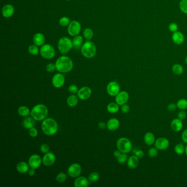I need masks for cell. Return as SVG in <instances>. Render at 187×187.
Segmentation results:
<instances>
[{"label": "cell", "instance_id": "31", "mask_svg": "<svg viewBox=\"0 0 187 187\" xmlns=\"http://www.w3.org/2000/svg\"><path fill=\"white\" fill-rule=\"evenodd\" d=\"M172 70L173 73L177 75H180L183 73V68L180 64H175L173 65Z\"/></svg>", "mask_w": 187, "mask_h": 187}, {"label": "cell", "instance_id": "23", "mask_svg": "<svg viewBox=\"0 0 187 187\" xmlns=\"http://www.w3.org/2000/svg\"><path fill=\"white\" fill-rule=\"evenodd\" d=\"M144 141L147 145L150 146H152V144L155 143L156 139L154 135L152 132H148L144 135Z\"/></svg>", "mask_w": 187, "mask_h": 187}, {"label": "cell", "instance_id": "40", "mask_svg": "<svg viewBox=\"0 0 187 187\" xmlns=\"http://www.w3.org/2000/svg\"><path fill=\"white\" fill-rule=\"evenodd\" d=\"M158 154V149L156 147L150 148L148 150V155L150 158H155Z\"/></svg>", "mask_w": 187, "mask_h": 187}, {"label": "cell", "instance_id": "8", "mask_svg": "<svg viewBox=\"0 0 187 187\" xmlns=\"http://www.w3.org/2000/svg\"><path fill=\"white\" fill-rule=\"evenodd\" d=\"M81 30V26L79 21H70L68 28V32L70 36H75L79 35Z\"/></svg>", "mask_w": 187, "mask_h": 187}, {"label": "cell", "instance_id": "18", "mask_svg": "<svg viewBox=\"0 0 187 187\" xmlns=\"http://www.w3.org/2000/svg\"><path fill=\"white\" fill-rule=\"evenodd\" d=\"M14 7L11 4L5 5L2 10V13L3 16L6 18L11 17L14 14Z\"/></svg>", "mask_w": 187, "mask_h": 187}, {"label": "cell", "instance_id": "56", "mask_svg": "<svg viewBox=\"0 0 187 187\" xmlns=\"http://www.w3.org/2000/svg\"><path fill=\"white\" fill-rule=\"evenodd\" d=\"M185 62H186V63L187 64V56L186 57V59H185Z\"/></svg>", "mask_w": 187, "mask_h": 187}, {"label": "cell", "instance_id": "9", "mask_svg": "<svg viewBox=\"0 0 187 187\" xmlns=\"http://www.w3.org/2000/svg\"><path fill=\"white\" fill-rule=\"evenodd\" d=\"M107 94L110 96L115 97L120 92V87L119 84L115 81H112L107 85Z\"/></svg>", "mask_w": 187, "mask_h": 187}, {"label": "cell", "instance_id": "7", "mask_svg": "<svg viewBox=\"0 0 187 187\" xmlns=\"http://www.w3.org/2000/svg\"><path fill=\"white\" fill-rule=\"evenodd\" d=\"M40 52L42 57L46 59H52L55 56V50L49 44L42 46Z\"/></svg>", "mask_w": 187, "mask_h": 187}, {"label": "cell", "instance_id": "2", "mask_svg": "<svg viewBox=\"0 0 187 187\" xmlns=\"http://www.w3.org/2000/svg\"><path fill=\"white\" fill-rule=\"evenodd\" d=\"M41 128L42 131L45 135H52L57 133L58 126L55 120L52 118H47L43 120L42 122Z\"/></svg>", "mask_w": 187, "mask_h": 187}, {"label": "cell", "instance_id": "34", "mask_svg": "<svg viewBox=\"0 0 187 187\" xmlns=\"http://www.w3.org/2000/svg\"><path fill=\"white\" fill-rule=\"evenodd\" d=\"M83 36L87 40H90L94 36V32L90 28H86L83 31Z\"/></svg>", "mask_w": 187, "mask_h": 187}, {"label": "cell", "instance_id": "43", "mask_svg": "<svg viewBox=\"0 0 187 187\" xmlns=\"http://www.w3.org/2000/svg\"><path fill=\"white\" fill-rule=\"evenodd\" d=\"M56 70H57L56 64L53 63H49L46 66V70L49 73H53Z\"/></svg>", "mask_w": 187, "mask_h": 187}, {"label": "cell", "instance_id": "22", "mask_svg": "<svg viewBox=\"0 0 187 187\" xmlns=\"http://www.w3.org/2000/svg\"><path fill=\"white\" fill-rule=\"evenodd\" d=\"M34 43L38 46H42L44 45L45 42V36L41 33H37L33 37Z\"/></svg>", "mask_w": 187, "mask_h": 187}, {"label": "cell", "instance_id": "41", "mask_svg": "<svg viewBox=\"0 0 187 187\" xmlns=\"http://www.w3.org/2000/svg\"><path fill=\"white\" fill-rule=\"evenodd\" d=\"M118 161L119 163L122 164V163H126V161H127V155L126 153H121V154L118 156Z\"/></svg>", "mask_w": 187, "mask_h": 187}, {"label": "cell", "instance_id": "1", "mask_svg": "<svg viewBox=\"0 0 187 187\" xmlns=\"http://www.w3.org/2000/svg\"><path fill=\"white\" fill-rule=\"evenodd\" d=\"M56 66L57 71L60 73H68L73 69V62L69 57L63 56L57 60Z\"/></svg>", "mask_w": 187, "mask_h": 187}, {"label": "cell", "instance_id": "37", "mask_svg": "<svg viewBox=\"0 0 187 187\" xmlns=\"http://www.w3.org/2000/svg\"><path fill=\"white\" fill-rule=\"evenodd\" d=\"M179 5L180 10L184 14H187V0H181Z\"/></svg>", "mask_w": 187, "mask_h": 187}, {"label": "cell", "instance_id": "16", "mask_svg": "<svg viewBox=\"0 0 187 187\" xmlns=\"http://www.w3.org/2000/svg\"><path fill=\"white\" fill-rule=\"evenodd\" d=\"M129 99V94L126 91H121L116 95L115 98L116 103L119 105H122L126 104Z\"/></svg>", "mask_w": 187, "mask_h": 187}, {"label": "cell", "instance_id": "5", "mask_svg": "<svg viewBox=\"0 0 187 187\" xmlns=\"http://www.w3.org/2000/svg\"><path fill=\"white\" fill-rule=\"evenodd\" d=\"M73 47V42L69 38L67 37H63L59 39L58 42V48L61 54H66Z\"/></svg>", "mask_w": 187, "mask_h": 187}, {"label": "cell", "instance_id": "14", "mask_svg": "<svg viewBox=\"0 0 187 187\" xmlns=\"http://www.w3.org/2000/svg\"><path fill=\"white\" fill-rule=\"evenodd\" d=\"M56 159V156L53 152H48L43 156L42 163L46 166H51L55 163Z\"/></svg>", "mask_w": 187, "mask_h": 187}, {"label": "cell", "instance_id": "13", "mask_svg": "<svg viewBox=\"0 0 187 187\" xmlns=\"http://www.w3.org/2000/svg\"><path fill=\"white\" fill-rule=\"evenodd\" d=\"M52 84L53 86L57 88H60L65 82V77L62 74H56L52 78Z\"/></svg>", "mask_w": 187, "mask_h": 187}, {"label": "cell", "instance_id": "49", "mask_svg": "<svg viewBox=\"0 0 187 187\" xmlns=\"http://www.w3.org/2000/svg\"><path fill=\"white\" fill-rule=\"evenodd\" d=\"M121 111L124 114H127L130 110V106L127 104H124L121 105Z\"/></svg>", "mask_w": 187, "mask_h": 187}, {"label": "cell", "instance_id": "27", "mask_svg": "<svg viewBox=\"0 0 187 187\" xmlns=\"http://www.w3.org/2000/svg\"><path fill=\"white\" fill-rule=\"evenodd\" d=\"M17 170L20 173H27L29 170V165L27 163L21 161L17 165Z\"/></svg>", "mask_w": 187, "mask_h": 187}, {"label": "cell", "instance_id": "4", "mask_svg": "<svg viewBox=\"0 0 187 187\" xmlns=\"http://www.w3.org/2000/svg\"><path fill=\"white\" fill-rule=\"evenodd\" d=\"M81 52L82 54L86 58H92L94 57L97 52L96 46L94 42L87 41L85 43L81 49Z\"/></svg>", "mask_w": 187, "mask_h": 187}, {"label": "cell", "instance_id": "25", "mask_svg": "<svg viewBox=\"0 0 187 187\" xmlns=\"http://www.w3.org/2000/svg\"><path fill=\"white\" fill-rule=\"evenodd\" d=\"M73 47L76 49H81L83 43V38L80 36V35H77L74 36L73 38Z\"/></svg>", "mask_w": 187, "mask_h": 187}, {"label": "cell", "instance_id": "30", "mask_svg": "<svg viewBox=\"0 0 187 187\" xmlns=\"http://www.w3.org/2000/svg\"><path fill=\"white\" fill-rule=\"evenodd\" d=\"M18 113L21 116H27L31 113L29 109L25 106H21L19 107Z\"/></svg>", "mask_w": 187, "mask_h": 187}, {"label": "cell", "instance_id": "53", "mask_svg": "<svg viewBox=\"0 0 187 187\" xmlns=\"http://www.w3.org/2000/svg\"><path fill=\"white\" fill-rule=\"evenodd\" d=\"M106 126H107V125L103 122H99V124H98V127H99L100 129L101 130H103L104 128L106 127Z\"/></svg>", "mask_w": 187, "mask_h": 187}, {"label": "cell", "instance_id": "47", "mask_svg": "<svg viewBox=\"0 0 187 187\" xmlns=\"http://www.w3.org/2000/svg\"><path fill=\"white\" fill-rule=\"evenodd\" d=\"M29 135L32 137H36L38 135V130L34 127L29 129Z\"/></svg>", "mask_w": 187, "mask_h": 187}, {"label": "cell", "instance_id": "3", "mask_svg": "<svg viewBox=\"0 0 187 187\" xmlns=\"http://www.w3.org/2000/svg\"><path fill=\"white\" fill-rule=\"evenodd\" d=\"M31 117L36 121H42L47 118L49 114L47 107L43 104H38L32 109L31 111Z\"/></svg>", "mask_w": 187, "mask_h": 187}, {"label": "cell", "instance_id": "20", "mask_svg": "<svg viewBox=\"0 0 187 187\" xmlns=\"http://www.w3.org/2000/svg\"><path fill=\"white\" fill-rule=\"evenodd\" d=\"M171 127L173 131L180 132L183 128V123L180 119H174L171 122Z\"/></svg>", "mask_w": 187, "mask_h": 187}, {"label": "cell", "instance_id": "24", "mask_svg": "<svg viewBox=\"0 0 187 187\" xmlns=\"http://www.w3.org/2000/svg\"><path fill=\"white\" fill-rule=\"evenodd\" d=\"M139 158L135 155L130 156L127 160V165L128 167L134 169L138 166Z\"/></svg>", "mask_w": 187, "mask_h": 187}, {"label": "cell", "instance_id": "6", "mask_svg": "<svg viewBox=\"0 0 187 187\" xmlns=\"http://www.w3.org/2000/svg\"><path fill=\"white\" fill-rule=\"evenodd\" d=\"M116 146L118 150L122 153L127 154L131 151L132 144L130 139L125 137H122L119 139L116 143Z\"/></svg>", "mask_w": 187, "mask_h": 187}, {"label": "cell", "instance_id": "10", "mask_svg": "<svg viewBox=\"0 0 187 187\" xmlns=\"http://www.w3.org/2000/svg\"><path fill=\"white\" fill-rule=\"evenodd\" d=\"M81 167L78 163H73L68 169V174L71 177L75 178L79 176L81 173Z\"/></svg>", "mask_w": 187, "mask_h": 187}, {"label": "cell", "instance_id": "55", "mask_svg": "<svg viewBox=\"0 0 187 187\" xmlns=\"http://www.w3.org/2000/svg\"><path fill=\"white\" fill-rule=\"evenodd\" d=\"M185 154H186V155L187 156V146H186V149H185Z\"/></svg>", "mask_w": 187, "mask_h": 187}, {"label": "cell", "instance_id": "35", "mask_svg": "<svg viewBox=\"0 0 187 187\" xmlns=\"http://www.w3.org/2000/svg\"><path fill=\"white\" fill-rule=\"evenodd\" d=\"M40 51V50H39L38 46L36 45L35 44L29 46V47L28 48L29 53L32 55H34V56L38 54Z\"/></svg>", "mask_w": 187, "mask_h": 187}, {"label": "cell", "instance_id": "36", "mask_svg": "<svg viewBox=\"0 0 187 187\" xmlns=\"http://www.w3.org/2000/svg\"><path fill=\"white\" fill-rule=\"evenodd\" d=\"M67 179V175L64 172L59 173L56 177V180L59 183H64Z\"/></svg>", "mask_w": 187, "mask_h": 187}, {"label": "cell", "instance_id": "15", "mask_svg": "<svg viewBox=\"0 0 187 187\" xmlns=\"http://www.w3.org/2000/svg\"><path fill=\"white\" fill-rule=\"evenodd\" d=\"M92 94V91L88 87H83L80 89L78 92L77 95L81 100H87L91 97Z\"/></svg>", "mask_w": 187, "mask_h": 187}, {"label": "cell", "instance_id": "48", "mask_svg": "<svg viewBox=\"0 0 187 187\" xmlns=\"http://www.w3.org/2000/svg\"><path fill=\"white\" fill-rule=\"evenodd\" d=\"M177 116H178V118L182 120L186 119L187 116V113L186 111H184V110H181V111L178 113Z\"/></svg>", "mask_w": 187, "mask_h": 187}, {"label": "cell", "instance_id": "12", "mask_svg": "<svg viewBox=\"0 0 187 187\" xmlns=\"http://www.w3.org/2000/svg\"><path fill=\"white\" fill-rule=\"evenodd\" d=\"M41 162V158L38 154H34L31 155L28 161L29 166L34 169H36L40 166Z\"/></svg>", "mask_w": 187, "mask_h": 187}, {"label": "cell", "instance_id": "29", "mask_svg": "<svg viewBox=\"0 0 187 187\" xmlns=\"http://www.w3.org/2000/svg\"><path fill=\"white\" fill-rule=\"evenodd\" d=\"M107 110L111 114L116 113L119 110V105L115 103H110L107 105Z\"/></svg>", "mask_w": 187, "mask_h": 187}, {"label": "cell", "instance_id": "28", "mask_svg": "<svg viewBox=\"0 0 187 187\" xmlns=\"http://www.w3.org/2000/svg\"><path fill=\"white\" fill-rule=\"evenodd\" d=\"M78 98L75 95H71L67 99V104L70 107H75L78 103Z\"/></svg>", "mask_w": 187, "mask_h": 187}, {"label": "cell", "instance_id": "46", "mask_svg": "<svg viewBox=\"0 0 187 187\" xmlns=\"http://www.w3.org/2000/svg\"><path fill=\"white\" fill-rule=\"evenodd\" d=\"M49 147L47 144H42L40 147V150L42 153L46 154L49 152Z\"/></svg>", "mask_w": 187, "mask_h": 187}, {"label": "cell", "instance_id": "45", "mask_svg": "<svg viewBox=\"0 0 187 187\" xmlns=\"http://www.w3.org/2000/svg\"><path fill=\"white\" fill-rule=\"evenodd\" d=\"M68 91L69 92L73 94H75L78 92L79 91V88L78 87L76 86L75 85H70L69 88H68Z\"/></svg>", "mask_w": 187, "mask_h": 187}, {"label": "cell", "instance_id": "21", "mask_svg": "<svg viewBox=\"0 0 187 187\" xmlns=\"http://www.w3.org/2000/svg\"><path fill=\"white\" fill-rule=\"evenodd\" d=\"M89 184L88 180L85 177H77L74 182V186L76 187H87Z\"/></svg>", "mask_w": 187, "mask_h": 187}, {"label": "cell", "instance_id": "54", "mask_svg": "<svg viewBox=\"0 0 187 187\" xmlns=\"http://www.w3.org/2000/svg\"><path fill=\"white\" fill-rule=\"evenodd\" d=\"M121 152L119 150H115L114 152V156H115V157L118 158V156H119V155L121 154Z\"/></svg>", "mask_w": 187, "mask_h": 187}, {"label": "cell", "instance_id": "17", "mask_svg": "<svg viewBox=\"0 0 187 187\" xmlns=\"http://www.w3.org/2000/svg\"><path fill=\"white\" fill-rule=\"evenodd\" d=\"M172 39L175 44L180 45L184 41V36L180 31H176L173 32L172 36Z\"/></svg>", "mask_w": 187, "mask_h": 187}, {"label": "cell", "instance_id": "51", "mask_svg": "<svg viewBox=\"0 0 187 187\" xmlns=\"http://www.w3.org/2000/svg\"><path fill=\"white\" fill-rule=\"evenodd\" d=\"M182 139L184 143L187 144V129L185 130L182 134Z\"/></svg>", "mask_w": 187, "mask_h": 187}, {"label": "cell", "instance_id": "57", "mask_svg": "<svg viewBox=\"0 0 187 187\" xmlns=\"http://www.w3.org/2000/svg\"><path fill=\"white\" fill-rule=\"evenodd\" d=\"M67 1H71V0H67Z\"/></svg>", "mask_w": 187, "mask_h": 187}, {"label": "cell", "instance_id": "50", "mask_svg": "<svg viewBox=\"0 0 187 187\" xmlns=\"http://www.w3.org/2000/svg\"><path fill=\"white\" fill-rule=\"evenodd\" d=\"M177 107V104H175L174 103H171V104L168 105L167 108V110L169 111H173L176 109Z\"/></svg>", "mask_w": 187, "mask_h": 187}, {"label": "cell", "instance_id": "44", "mask_svg": "<svg viewBox=\"0 0 187 187\" xmlns=\"http://www.w3.org/2000/svg\"><path fill=\"white\" fill-rule=\"evenodd\" d=\"M169 29L171 32H174L176 31H178V26L175 23H170V24L169 26Z\"/></svg>", "mask_w": 187, "mask_h": 187}, {"label": "cell", "instance_id": "39", "mask_svg": "<svg viewBox=\"0 0 187 187\" xmlns=\"http://www.w3.org/2000/svg\"><path fill=\"white\" fill-rule=\"evenodd\" d=\"M99 178V175L98 173L96 172L91 173L88 176V180L91 182H95L98 180Z\"/></svg>", "mask_w": 187, "mask_h": 187}, {"label": "cell", "instance_id": "42", "mask_svg": "<svg viewBox=\"0 0 187 187\" xmlns=\"http://www.w3.org/2000/svg\"><path fill=\"white\" fill-rule=\"evenodd\" d=\"M133 152L135 154V155L138 157L139 159H141L144 157V152L141 149H135L133 150Z\"/></svg>", "mask_w": 187, "mask_h": 187}, {"label": "cell", "instance_id": "11", "mask_svg": "<svg viewBox=\"0 0 187 187\" xmlns=\"http://www.w3.org/2000/svg\"><path fill=\"white\" fill-rule=\"evenodd\" d=\"M155 147L159 150H164L169 148L170 146L169 141L164 137H160L156 139L155 142Z\"/></svg>", "mask_w": 187, "mask_h": 187}, {"label": "cell", "instance_id": "52", "mask_svg": "<svg viewBox=\"0 0 187 187\" xmlns=\"http://www.w3.org/2000/svg\"><path fill=\"white\" fill-rule=\"evenodd\" d=\"M35 169H32V168H31V169L28 171V174H29V176H31H31H33L35 175Z\"/></svg>", "mask_w": 187, "mask_h": 187}, {"label": "cell", "instance_id": "33", "mask_svg": "<svg viewBox=\"0 0 187 187\" xmlns=\"http://www.w3.org/2000/svg\"><path fill=\"white\" fill-rule=\"evenodd\" d=\"M178 108L180 110H186L187 109V100L186 99L182 98L178 101L177 103Z\"/></svg>", "mask_w": 187, "mask_h": 187}, {"label": "cell", "instance_id": "32", "mask_svg": "<svg viewBox=\"0 0 187 187\" xmlns=\"http://www.w3.org/2000/svg\"><path fill=\"white\" fill-rule=\"evenodd\" d=\"M186 147L182 143H178L174 147V152L178 155H182L185 153Z\"/></svg>", "mask_w": 187, "mask_h": 187}, {"label": "cell", "instance_id": "38", "mask_svg": "<svg viewBox=\"0 0 187 187\" xmlns=\"http://www.w3.org/2000/svg\"><path fill=\"white\" fill-rule=\"evenodd\" d=\"M70 23V19L67 17H62L59 20V24L60 25L63 27H66V26L69 25Z\"/></svg>", "mask_w": 187, "mask_h": 187}, {"label": "cell", "instance_id": "19", "mask_svg": "<svg viewBox=\"0 0 187 187\" xmlns=\"http://www.w3.org/2000/svg\"><path fill=\"white\" fill-rule=\"evenodd\" d=\"M120 122L119 120L116 118L110 119L107 122V129L111 131H115L119 127Z\"/></svg>", "mask_w": 187, "mask_h": 187}, {"label": "cell", "instance_id": "26", "mask_svg": "<svg viewBox=\"0 0 187 187\" xmlns=\"http://www.w3.org/2000/svg\"><path fill=\"white\" fill-rule=\"evenodd\" d=\"M23 126L27 129H30L34 127L35 125V120L31 117H27L23 121Z\"/></svg>", "mask_w": 187, "mask_h": 187}]
</instances>
